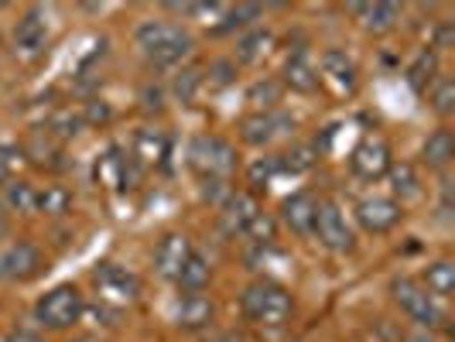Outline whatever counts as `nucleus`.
<instances>
[{
    "label": "nucleus",
    "mask_w": 455,
    "mask_h": 342,
    "mask_svg": "<svg viewBox=\"0 0 455 342\" xmlns=\"http://www.w3.org/2000/svg\"><path fill=\"white\" fill-rule=\"evenodd\" d=\"M134 42L140 55L158 68H179L196 52V38L175 21H144L134 31Z\"/></svg>",
    "instance_id": "f257e3e1"
},
{
    "label": "nucleus",
    "mask_w": 455,
    "mask_h": 342,
    "mask_svg": "<svg viewBox=\"0 0 455 342\" xmlns=\"http://www.w3.org/2000/svg\"><path fill=\"white\" fill-rule=\"evenodd\" d=\"M240 308H243L247 322L260 325V329H284L295 319V295L271 277H260V281H251L243 288Z\"/></svg>",
    "instance_id": "f03ea898"
},
{
    "label": "nucleus",
    "mask_w": 455,
    "mask_h": 342,
    "mask_svg": "<svg viewBox=\"0 0 455 342\" xmlns=\"http://www.w3.org/2000/svg\"><path fill=\"white\" fill-rule=\"evenodd\" d=\"M188 164L199 171V179H233L240 168V155L220 134H199L188 140Z\"/></svg>",
    "instance_id": "7ed1b4c3"
},
{
    "label": "nucleus",
    "mask_w": 455,
    "mask_h": 342,
    "mask_svg": "<svg viewBox=\"0 0 455 342\" xmlns=\"http://www.w3.org/2000/svg\"><path fill=\"white\" fill-rule=\"evenodd\" d=\"M390 295L401 305V312L414 322V329H428V332L445 329L449 315H445L442 301L421 288V281H414V277H397V281L390 284Z\"/></svg>",
    "instance_id": "20e7f679"
},
{
    "label": "nucleus",
    "mask_w": 455,
    "mask_h": 342,
    "mask_svg": "<svg viewBox=\"0 0 455 342\" xmlns=\"http://www.w3.org/2000/svg\"><path fill=\"white\" fill-rule=\"evenodd\" d=\"M86 312V298L76 284H55L52 291L38 298L35 305V322L48 329V332H62V329H72L76 322L83 319Z\"/></svg>",
    "instance_id": "39448f33"
},
{
    "label": "nucleus",
    "mask_w": 455,
    "mask_h": 342,
    "mask_svg": "<svg viewBox=\"0 0 455 342\" xmlns=\"http://www.w3.org/2000/svg\"><path fill=\"white\" fill-rule=\"evenodd\" d=\"M48 271V257L31 240H14L0 247V281L4 284H28Z\"/></svg>",
    "instance_id": "423d86ee"
},
{
    "label": "nucleus",
    "mask_w": 455,
    "mask_h": 342,
    "mask_svg": "<svg viewBox=\"0 0 455 342\" xmlns=\"http://www.w3.org/2000/svg\"><path fill=\"white\" fill-rule=\"evenodd\" d=\"M92 284H96V295L103 305H114V308H127L140 298V281L137 274H131L120 264H100L92 271Z\"/></svg>",
    "instance_id": "0eeeda50"
},
{
    "label": "nucleus",
    "mask_w": 455,
    "mask_h": 342,
    "mask_svg": "<svg viewBox=\"0 0 455 342\" xmlns=\"http://www.w3.org/2000/svg\"><path fill=\"white\" fill-rule=\"evenodd\" d=\"M312 236H315L329 253H349L353 247H356V233H353V227H349L346 212H342L336 203H329V199L319 203Z\"/></svg>",
    "instance_id": "6e6552de"
},
{
    "label": "nucleus",
    "mask_w": 455,
    "mask_h": 342,
    "mask_svg": "<svg viewBox=\"0 0 455 342\" xmlns=\"http://www.w3.org/2000/svg\"><path fill=\"white\" fill-rule=\"evenodd\" d=\"M390 164H394V158H390V144L384 137H363L349 155V171L356 179H363V182L384 179L390 171Z\"/></svg>",
    "instance_id": "1a4fd4ad"
},
{
    "label": "nucleus",
    "mask_w": 455,
    "mask_h": 342,
    "mask_svg": "<svg viewBox=\"0 0 455 342\" xmlns=\"http://www.w3.org/2000/svg\"><path fill=\"white\" fill-rule=\"evenodd\" d=\"M295 131V116L281 114V110H257V114L240 120V137L253 147H267L277 137Z\"/></svg>",
    "instance_id": "9d476101"
},
{
    "label": "nucleus",
    "mask_w": 455,
    "mask_h": 342,
    "mask_svg": "<svg viewBox=\"0 0 455 342\" xmlns=\"http://www.w3.org/2000/svg\"><path fill=\"white\" fill-rule=\"evenodd\" d=\"M360 229L373 233V236H384L390 229L404 219V205H397L390 195H370V199H360L356 209H353Z\"/></svg>",
    "instance_id": "9b49d317"
},
{
    "label": "nucleus",
    "mask_w": 455,
    "mask_h": 342,
    "mask_svg": "<svg viewBox=\"0 0 455 342\" xmlns=\"http://www.w3.org/2000/svg\"><path fill=\"white\" fill-rule=\"evenodd\" d=\"M319 83H332V90L339 92V96H353L356 86H360V68L356 62L342 52V48H325L322 52V62H319Z\"/></svg>",
    "instance_id": "f8f14e48"
},
{
    "label": "nucleus",
    "mask_w": 455,
    "mask_h": 342,
    "mask_svg": "<svg viewBox=\"0 0 455 342\" xmlns=\"http://www.w3.org/2000/svg\"><path fill=\"white\" fill-rule=\"evenodd\" d=\"M48 21L42 11H24L21 21L14 24V48L21 52L24 59H38L45 55L48 48Z\"/></svg>",
    "instance_id": "ddd939ff"
},
{
    "label": "nucleus",
    "mask_w": 455,
    "mask_h": 342,
    "mask_svg": "<svg viewBox=\"0 0 455 342\" xmlns=\"http://www.w3.org/2000/svg\"><path fill=\"white\" fill-rule=\"evenodd\" d=\"M192 253H196V247H192V240L185 233H168V236H161V243L155 247V271L161 277H168V281H175Z\"/></svg>",
    "instance_id": "4468645a"
},
{
    "label": "nucleus",
    "mask_w": 455,
    "mask_h": 342,
    "mask_svg": "<svg viewBox=\"0 0 455 342\" xmlns=\"http://www.w3.org/2000/svg\"><path fill=\"white\" fill-rule=\"evenodd\" d=\"M315 212H319V199L312 192H295V195H288L281 203V223L291 229L295 236H312Z\"/></svg>",
    "instance_id": "2eb2a0df"
},
{
    "label": "nucleus",
    "mask_w": 455,
    "mask_h": 342,
    "mask_svg": "<svg viewBox=\"0 0 455 342\" xmlns=\"http://www.w3.org/2000/svg\"><path fill=\"white\" fill-rule=\"evenodd\" d=\"M349 14L360 21L363 31H373V35H387L401 21V7L387 4V0H380V4H353Z\"/></svg>",
    "instance_id": "dca6fc26"
},
{
    "label": "nucleus",
    "mask_w": 455,
    "mask_h": 342,
    "mask_svg": "<svg viewBox=\"0 0 455 342\" xmlns=\"http://www.w3.org/2000/svg\"><path fill=\"white\" fill-rule=\"evenodd\" d=\"M260 212H264V209H260L253 192H233L227 203H223V227H227L233 236H243V229L251 227Z\"/></svg>",
    "instance_id": "f3484780"
},
{
    "label": "nucleus",
    "mask_w": 455,
    "mask_h": 342,
    "mask_svg": "<svg viewBox=\"0 0 455 342\" xmlns=\"http://www.w3.org/2000/svg\"><path fill=\"white\" fill-rule=\"evenodd\" d=\"M212 319H216V305H212V298L209 295H182V301H179V308H175V322L182 325V329H188V332H199V329H205V325H212Z\"/></svg>",
    "instance_id": "a211bd4d"
},
{
    "label": "nucleus",
    "mask_w": 455,
    "mask_h": 342,
    "mask_svg": "<svg viewBox=\"0 0 455 342\" xmlns=\"http://www.w3.org/2000/svg\"><path fill=\"white\" fill-rule=\"evenodd\" d=\"M455 158V137L449 127H438L432 134L425 137L421 144V164H428L432 171H445Z\"/></svg>",
    "instance_id": "6ab92c4d"
},
{
    "label": "nucleus",
    "mask_w": 455,
    "mask_h": 342,
    "mask_svg": "<svg viewBox=\"0 0 455 342\" xmlns=\"http://www.w3.org/2000/svg\"><path fill=\"white\" fill-rule=\"evenodd\" d=\"M281 86H288L291 92L308 96V92L319 90V68L312 66V59H308V55H291V59H288V66H284V79H281Z\"/></svg>",
    "instance_id": "aec40b11"
},
{
    "label": "nucleus",
    "mask_w": 455,
    "mask_h": 342,
    "mask_svg": "<svg viewBox=\"0 0 455 342\" xmlns=\"http://www.w3.org/2000/svg\"><path fill=\"white\" fill-rule=\"evenodd\" d=\"M438 52L435 48H425V52H418L414 55V62L408 66V72H404V79H408V86L414 92H428L442 79V72H438Z\"/></svg>",
    "instance_id": "412c9836"
},
{
    "label": "nucleus",
    "mask_w": 455,
    "mask_h": 342,
    "mask_svg": "<svg viewBox=\"0 0 455 342\" xmlns=\"http://www.w3.org/2000/svg\"><path fill=\"white\" fill-rule=\"evenodd\" d=\"M390 188H394V203L404 205V203H418L421 195H425V188H421V175H418V168L408 164V161H401V164H390Z\"/></svg>",
    "instance_id": "4be33fe9"
},
{
    "label": "nucleus",
    "mask_w": 455,
    "mask_h": 342,
    "mask_svg": "<svg viewBox=\"0 0 455 342\" xmlns=\"http://www.w3.org/2000/svg\"><path fill=\"white\" fill-rule=\"evenodd\" d=\"M421 288H425L432 298H438V301H449L455 291V264L452 260H435V264H428L425 274H421Z\"/></svg>",
    "instance_id": "5701e85b"
},
{
    "label": "nucleus",
    "mask_w": 455,
    "mask_h": 342,
    "mask_svg": "<svg viewBox=\"0 0 455 342\" xmlns=\"http://www.w3.org/2000/svg\"><path fill=\"white\" fill-rule=\"evenodd\" d=\"M209 281H212V267H209V260H205L203 253H192V257L185 260V267L179 271V277H175L179 291H185V295H199V291H205Z\"/></svg>",
    "instance_id": "b1692460"
},
{
    "label": "nucleus",
    "mask_w": 455,
    "mask_h": 342,
    "mask_svg": "<svg viewBox=\"0 0 455 342\" xmlns=\"http://www.w3.org/2000/svg\"><path fill=\"white\" fill-rule=\"evenodd\" d=\"M274 45V35L267 28H251L247 35H240V42H236V62L240 66H257Z\"/></svg>",
    "instance_id": "393cba45"
},
{
    "label": "nucleus",
    "mask_w": 455,
    "mask_h": 342,
    "mask_svg": "<svg viewBox=\"0 0 455 342\" xmlns=\"http://www.w3.org/2000/svg\"><path fill=\"white\" fill-rule=\"evenodd\" d=\"M168 155V137L161 134V131H151V127H144V131H137L134 137V158L140 164H161Z\"/></svg>",
    "instance_id": "a878e982"
},
{
    "label": "nucleus",
    "mask_w": 455,
    "mask_h": 342,
    "mask_svg": "<svg viewBox=\"0 0 455 342\" xmlns=\"http://www.w3.org/2000/svg\"><path fill=\"white\" fill-rule=\"evenodd\" d=\"M203 86H205L203 68H179V76L172 79V92H175V99H182V103H196V96H199Z\"/></svg>",
    "instance_id": "bb28decb"
},
{
    "label": "nucleus",
    "mask_w": 455,
    "mask_h": 342,
    "mask_svg": "<svg viewBox=\"0 0 455 342\" xmlns=\"http://www.w3.org/2000/svg\"><path fill=\"white\" fill-rule=\"evenodd\" d=\"M4 205H7V212H35V205H38V192H35V185L28 182H18V185H7V192L0 195Z\"/></svg>",
    "instance_id": "cd10ccee"
},
{
    "label": "nucleus",
    "mask_w": 455,
    "mask_h": 342,
    "mask_svg": "<svg viewBox=\"0 0 455 342\" xmlns=\"http://www.w3.org/2000/svg\"><path fill=\"white\" fill-rule=\"evenodd\" d=\"M428 103H432L435 114L445 116V120L455 114V83L449 79V76H442L432 90H428Z\"/></svg>",
    "instance_id": "c85d7f7f"
},
{
    "label": "nucleus",
    "mask_w": 455,
    "mask_h": 342,
    "mask_svg": "<svg viewBox=\"0 0 455 342\" xmlns=\"http://www.w3.org/2000/svg\"><path fill=\"white\" fill-rule=\"evenodd\" d=\"M72 205V195H68L62 185H48L45 192H38V205L35 212H48V216H62Z\"/></svg>",
    "instance_id": "c756f323"
},
{
    "label": "nucleus",
    "mask_w": 455,
    "mask_h": 342,
    "mask_svg": "<svg viewBox=\"0 0 455 342\" xmlns=\"http://www.w3.org/2000/svg\"><path fill=\"white\" fill-rule=\"evenodd\" d=\"M281 83L277 79H260L257 86L251 90V103H257L260 110H277V103H281Z\"/></svg>",
    "instance_id": "7c9ffc66"
},
{
    "label": "nucleus",
    "mask_w": 455,
    "mask_h": 342,
    "mask_svg": "<svg viewBox=\"0 0 455 342\" xmlns=\"http://www.w3.org/2000/svg\"><path fill=\"white\" fill-rule=\"evenodd\" d=\"M274 233H277V223H274V219L267 216V212H260V216L253 219L251 227L243 229V236H247L251 243H260V247H264V243H271Z\"/></svg>",
    "instance_id": "2f4dec72"
},
{
    "label": "nucleus",
    "mask_w": 455,
    "mask_h": 342,
    "mask_svg": "<svg viewBox=\"0 0 455 342\" xmlns=\"http://www.w3.org/2000/svg\"><path fill=\"white\" fill-rule=\"evenodd\" d=\"M281 171V164H277V158H260L257 164L251 168V185L253 188H260V185H267Z\"/></svg>",
    "instance_id": "473e14b6"
},
{
    "label": "nucleus",
    "mask_w": 455,
    "mask_h": 342,
    "mask_svg": "<svg viewBox=\"0 0 455 342\" xmlns=\"http://www.w3.org/2000/svg\"><path fill=\"white\" fill-rule=\"evenodd\" d=\"M18 161H21V155H18L14 147H0V188L11 182V175H14Z\"/></svg>",
    "instance_id": "72a5a7b5"
},
{
    "label": "nucleus",
    "mask_w": 455,
    "mask_h": 342,
    "mask_svg": "<svg viewBox=\"0 0 455 342\" xmlns=\"http://www.w3.org/2000/svg\"><path fill=\"white\" fill-rule=\"evenodd\" d=\"M212 72H216V83L227 86V83H233V76H236V62H216Z\"/></svg>",
    "instance_id": "f704fd0d"
},
{
    "label": "nucleus",
    "mask_w": 455,
    "mask_h": 342,
    "mask_svg": "<svg viewBox=\"0 0 455 342\" xmlns=\"http://www.w3.org/2000/svg\"><path fill=\"white\" fill-rule=\"evenodd\" d=\"M7 342H45L38 332H31V329H14L11 336H7Z\"/></svg>",
    "instance_id": "c9c22d12"
},
{
    "label": "nucleus",
    "mask_w": 455,
    "mask_h": 342,
    "mask_svg": "<svg viewBox=\"0 0 455 342\" xmlns=\"http://www.w3.org/2000/svg\"><path fill=\"white\" fill-rule=\"evenodd\" d=\"M408 342H438V339H435V332H428V329H414V332H408Z\"/></svg>",
    "instance_id": "e433bc0d"
},
{
    "label": "nucleus",
    "mask_w": 455,
    "mask_h": 342,
    "mask_svg": "<svg viewBox=\"0 0 455 342\" xmlns=\"http://www.w3.org/2000/svg\"><path fill=\"white\" fill-rule=\"evenodd\" d=\"M7 223H11V212H7V205H4V199H0V236L7 233Z\"/></svg>",
    "instance_id": "4c0bfd02"
},
{
    "label": "nucleus",
    "mask_w": 455,
    "mask_h": 342,
    "mask_svg": "<svg viewBox=\"0 0 455 342\" xmlns=\"http://www.w3.org/2000/svg\"><path fill=\"white\" fill-rule=\"evenodd\" d=\"M72 342H96V339H72Z\"/></svg>",
    "instance_id": "58836bf2"
}]
</instances>
